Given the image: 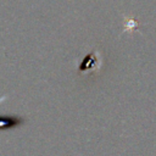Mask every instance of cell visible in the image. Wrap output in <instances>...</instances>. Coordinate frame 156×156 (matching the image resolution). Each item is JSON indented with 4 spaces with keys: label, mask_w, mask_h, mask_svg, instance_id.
<instances>
[{
    "label": "cell",
    "mask_w": 156,
    "mask_h": 156,
    "mask_svg": "<svg viewBox=\"0 0 156 156\" xmlns=\"http://www.w3.org/2000/svg\"><path fill=\"white\" fill-rule=\"evenodd\" d=\"M96 61V58H95V54L93 52V54H89V55H87V56H84V58L80 61V62H78V65H77V68L79 69V71H82V72H84V71H89L93 66H94V62Z\"/></svg>",
    "instance_id": "2"
},
{
    "label": "cell",
    "mask_w": 156,
    "mask_h": 156,
    "mask_svg": "<svg viewBox=\"0 0 156 156\" xmlns=\"http://www.w3.org/2000/svg\"><path fill=\"white\" fill-rule=\"evenodd\" d=\"M24 118L17 115H0V129L15 128L23 124Z\"/></svg>",
    "instance_id": "1"
}]
</instances>
